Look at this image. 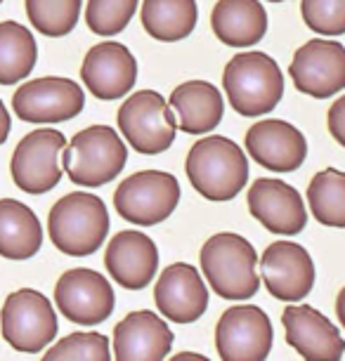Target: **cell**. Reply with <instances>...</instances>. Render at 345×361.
Returning <instances> with one entry per match:
<instances>
[{
    "instance_id": "cell-1",
    "label": "cell",
    "mask_w": 345,
    "mask_h": 361,
    "mask_svg": "<svg viewBox=\"0 0 345 361\" xmlns=\"http://www.w3.org/2000/svg\"><path fill=\"white\" fill-rule=\"evenodd\" d=\"M201 269L208 286L215 295L225 300H243L253 298L260 288L258 276V253L248 238L234 231H220L213 234L201 248Z\"/></svg>"
},
{
    "instance_id": "cell-2",
    "label": "cell",
    "mask_w": 345,
    "mask_h": 361,
    "mask_svg": "<svg viewBox=\"0 0 345 361\" xmlns=\"http://www.w3.org/2000/svg\"><path fill=\"white\" fill-rule=\"evenodd\" d=\"M192 187L208 201H232L248 182V159L236 142L208 135L189 149L185 163Z\"/></svg>"
},
{
    "instance_id": "cell-3",
    "label": "cell",
    "mask_w": 345,
    "mask_h": 361,
    "mask_svg": "<svg viewBox=\"0 0 345 361\" xmlns=\"http://www.w3.org/2000/svg\"><path fill=\"white\" fill-rule=\"evenodd\" d=\"M47 234L52 246L64 255H92L102 248L109 234V213L104 201L90 192L62 196L47 215Z\"/></svg>"
},
{
    "instance_id": "cell-4",
    "label": "cell",
    "mask_w": 345,
    "mask_h": 361,
    "mask_svg": "<svg viewBox=\"0 0 345 361\" xmlns=\"http://www.w3.org/2000/svg\"><path fill=\"white\" fill-rule=\"evenodd\" d=\"M222 87L239 116H265L279 104L284 78L279 64L265 52H241L222 71Z\"/></svg>"
},
{
    "instance_id": "cell-5",
    "label": "cell",
    "mask_w": 345,
    "mask_h": 361,
    "mask_svg": "<svg viewBox=\"0 0 345 361\" xmlns=\"http://www.w3.org/2000/svg\"><path fill=\"white\" fill-rule=\"evenodd\" d=\"M59 163L73 185L95 189L121 175L128 163V149L114 128L90 126L73 135Z\"/></svg>"
},
{
    "instance_id": "cell-6",
    "label": "cell",
    "mask_w": 345,
    "mask_h": 361,
    "mask_svg": "<svg viewBox=\"0 0 345 361\" xmlns=\"http://www.w3.org/2000/svg\"><path fill=\"white\" fill-rule=\"evenodd\" d=\"M180 203L178 177L164 170H142L126 177L114 192V208L126 222L154 227L168 220Z\"/></svg>"
},
{
    "instance_id": "cell-7",
    "label": "cell",
    "mask_w": 345,
    "mask_h": 361,
    "mask_svg": "<svg viewBox=\"0 0 345 361\" xmlns=\"http://www.w3.org/2000/svg\"><path fill=\"white\" fill-rule=\"evenodd\" d=\"M57 314L40 290L19 288L5 298L0 310V331L12 350L36 354L57 338Z\"/></svg>"
},
{
    "instance_id": "cell-8",
    "label": "cell",
    "mask_w": 345,
    "mask_h": 361,
    "mask_svg": "<svg viewBox=\"0 0 345 361\" xmlns=\"http://www.w3.org/2000/svg\"><path fill=\"white\" fill-rule=\"evenodd\" d=\"M116 118L121 135L131 142L135 152L145 156L168 152L178 133L168 102L157 90H140L131 94L121 104Z\"/></svg>"
},
{
    "instance_id": "cell-9",
    "label": "cell",
    "mask_w": 345,
    "mask_h": 361,
    "mask_svg": "<svg viewBox=\"0 0 345 361\" xmlns=\"http://www.w3.org/2000/svg\"><path fill=\"white\" fill-rule=\"evenodd\" d=\"M274 329L255 305H234L215 324V347L220 361H265L272 352Z\"/></svg>"
},
{
    "instance_id": "cell-10",
    "label": "cell",
    "mask_w": 345,
    "mask_h": 361,
    "mask_svg": "<svg viewBox=\"0 0 345 361\" xmlns=\"http://www.w3.org/2000/svg\"><path fill=\"white\" fill-rule=\"evenodd\" d=\"M66 140L59 130L40 128L29 133L12 154L10 173L15 185L26 194H47L62 180V152Z\"/></svg>"
},
{
    "instance_id": "cell-11",
    "label": "cell",
    "mask_w": 345,
    "mask_h": 361,
    "mask_svg": "<svg viewBox=\"0 0 345 361\" xmlns=\"http://www.w3.org/2000/svg\"><path fill=\"white\" fill-rule=\"evenodd\" d=\"M85 94L76 80L45 76L26 80L12 94V109L26 123H62L83 111Z\"/></svg>"
},
{
    "instance_id": "cell-12",
    "label": "cell",
    "mask_w": 345,
    "mask_h": 361,
    "mask_svg": "<svg viewBox=\"0 0 345 361\" xmlns=\"http://www.w3.org/2000/svg\"><path fill=\"white\" fill-rule=\"evenodd\" d=\"M55 305L78 326H97L107 322L116 305L111 283L99 271L76 267L59 276L55 286Z\"/></svg>"
},
{
    "instance_id": "cell-13",
    "label": "cell",
    "mask_w": 345,
    "mask_h": 361,
    "mask_svg": "<svg viewBox=\"0 0 345 361\" xmlns=\"http://www.w3.org/2000/svg\"><path fill=\"white\" fill-rule=\"evenodd\" d=\"M296 90L315 99H329L345 90V47L336 40H308L289 66Z\"/></svg>"
},
{
    "instance_id": "cell-14",
    "label": "cell",
    "mask_w": 345,
    "mask_h": 361,
    "mask_svg": "<svg viewBox=\"0 0 345 361\" xmlns=\"http://www.w3.org/2000/svg\"><path fill=\"white\" fill-rule=\"evenodd\" d=\"M260 276L274 300L296 305L313 290L315 262L301 243L274 241L260 257Z\"/></svg>"
},
{
    "instance_id": "cell-15",
    "label": "cell",
    "mask_w": 345,
    "mask_h": 361,
    "mask_svg": "<svg viewBox=\"0 0 345 361\" xmlns=\"http://www.w3.org/2000/svg\"><path fill=\"white\" fill-rule=\"evenodd\" d=\"M80 78L92 97L111 102L133 90L138 80V62L126 45L104 40L87 50L80 64Z\"/></svg>"
},
{
    "instance_id": "cell-16",
    "label": "cell",
    "mask_w": 345,
    "mask_h": 361,
    "mask_svg": "<svg viewBox=\"0 0 345 361\" xmlns=\"http://www.w3.org/2000/svg\"><path fill=\"white\" fill-rule=\"evenodd\" d=\"M248 213L272 234L293 236L308 224L303 196L289 182L277 177H260L248 189Z\"/></svg>"
},
{
    "instance_id": "cell-17",
    "label": "cell",
    "mask_w": 345,
    "mask_h": 361,
    "mask_svg": "<svg viewBox=\"0 0 345 361\" xmlns=\"http://www.w3.org/2000/svg\"><path fill=\"white\" fill-rule=\"evenodd\" d=\"M246 152L272 173H293L305 163L308 140L298 128L282 118H265L248 128Z\"/></svg>"
},
{
    "instance_id": "cell-18",
    "label": "cell",
    "mask_w": 345,
    "mask_h": 361,
    "mask_svg": "<svg viewBox=\"0 0 345 361\" xmlns=\"http://www.w3.org/2000/svg\"><path fill=\"white\" fill-rule=\"evenodd\" d=\"M286 343L305 361H341L345 340L341 331L310 305H289L282 312Z\"/></svg>"
},
{
    "instance_id": "cell-19",
    "label": "cell",
    "mask_w": 345,
    "mask_h": 361,
    "mask_svg": "<svg viewBox=\"0 0 345 361\" xmlns=\"http://www.w3.org/2000/svg\"><path fill=\"white\" fill-rule=\"evenodd\" d=\"M154 302L173 324H194L208 310V288L199 269L189 262H173L159 274Z\"/></svg>"
},
{
    "instance_id": "cell-20",
    "label": "cell",
    "mask_w": 345,
    "mask_h": 361,
    "mask_svg": "<svg viewBox=\"0 0 345 361\" xmlns=\"http://www.w3.org/2000/svg\"><path fill=\"white\" fill-rule=\"evenodd\" d=\"M104 267L119 286L128 290H142L157 276L159 248L152 236L138 229H123L107 246Z\"/></svg>"
},
{
    "instance_id": "cell-21",
    "label": "cell",
    "mask_w": 345,
    "mask_h": 361,
    "mask_svg": "<svg viewBox=\"0 0 345 361\" xmlns=\"http://www.w3.org/2000/svg\"><path fill=\"white\" fill-rule=\"evenodd\" d=\"M111 345L116 361H164L173 350V331L157 312L138 310L116 324Z\"/></svg>"
},
{
    "instance_id": "cell-22",
    "label": "cell",
    "mask_w": 345,
    "mask_h": 361,
    "mask_svg": "<svg viewBox=\"0 0 345 361\" xmlns=\"http://www.w3.org/2000/svg\"><path fill=\"white\" fill-rule=\"evenodd\" d=\"M166 102L175 118V128L187 135H206L215 130L225 114L220 90L208 80L180 83Z\"/></svg>"
},
{
    "instance_id": "cell-23",
    "label": "cell",
    "mask_w": 345,
    "mask_h": 361,
    "mask_svg": "<svg viewBox=\"0 0 345 361\" xmlns=\"http://www.w3.org/2000/svg\"><path fill=\"white\" fill-rule=\"evenodd\" d=\"M211 29L225 45L248 47L265 36L267 12L260 0H218L211 12Z\"/></svg>"
},
{
    "instance_id": "cell-24",
    "label": "cell",
    "mask_w": 345,
    "mask_h": 361,
    "mask_svg": "<svg viewBox=\"0 0 345 361\" xmlns=\"http://www.w3.org/2000/svg\"><path fill=\"white\" fill-rule=\"evenodd\" d=\"M43 246V227L26 203L0 199V255L8 260H29Z\"/></svg>"
},
{
    "instance_id": "cell-25",
    "label": "cell",
    "mask_w": 345,
    "mask_h": 361,
    "mask_svg": "<svg viewBox=\"0 0 345 361\" xmlns=\"http://www.w3.org/2000/svg\"><path fill=\"white\" fill-rule=\"evenodd\" d=\"M145 31L161 43H178L199 22L196 0H145L140 10Z\"/></svg>"
},
{
    "instance_id": "cell-26",
    "label": "cell",
    "mask_w": 345,
    "mask_h": 361,
    "mask_svg": "<svg viewBox=\"0 0 345 361\" xmlns=\"http://www.w3.org/2000/svg\"><path fill=\"white\" fill-rule=\"evenodd\" d=\"M38 45L33 33L17 22H0V85H15L33 71Z\"/></svg>"
},
{
    "instance_id": "cell-27",
    "label": "cell",
    "mask_w": 345,
    "mask_h": 361,
    "mask_svg": "<svg viewBox=\"0 0 345 361\" xmlns=\"http://www.w3.org/2000/svg\"><path fill=\"white\" fill-rule=\"evenodd\" d=\"M310 213L324 227L345 229V173L327 168L310 180Z\"/></svg>"
},
{
    "instance_id": "cell-28",
    "label": "cell",
    "mask_w": 345,
    "mask_h": 361,
    "mask_svg": "<svg viewBox=\"0 0 345 361\" xmlns=\"http://www.w3.org/2000/svg\"><path fill=\"white\" fill-rule=\"evenodd\" d=\"M80 15V0H26V17L33 29L47 38H62L73 31Z\"/></svg>"
},
{
    "instance_id": "cell-29",
    "label": "cell",
    "mask_w": 345,
    "mask_h": 361,
    "mask_svg": "<svg viewBox=\"0 0 345 361\" xmlns=\"http://www.w3.org/2000/svg\"><path fill=\"white\" fill-rule=\"evenodd\" d=\"M40 361H111L109 340L97 331L71 333L52 345Z\"/></svg>"
},
{
    "instance_id": "cell-30",
    "label": "cell",
    "mask_w": 345,
    "mask_h": 361,
    "mask_svg": "<svg viewBox=\"0 0 345 361\" xmlns=\"http://www.w3.org/2000/svg\"><path fill=\"white\" fill-rule=\"evenodd\" d=\"M140 0H87L85 24L97 36H116L128 26Z\"/></svg>"
},
{
    "instance_id": "cell-31",
    "label": "cell",
    "mask_w": 345,
    "mask_h": 361,
    "mask_svg": "<svg viewBox=\"0 0 345 361\" xmlns=\"http://www.w3.org/2000/svg\"><path fill=\"white\" fill-rule=\"evenodd\" d=\"M301 12L315 33L322 36L345 33V0H303Z\"/></svg>"
},
{
    "instance_id": "cell-32",
    "label": "cell",
    "mask_w": 345,
    "mask_h": 361,
    "mask_svg": "<svg viewBox=\"0 0 345 361\" xmlns=\"http://www.w3.org/2000/svg\"><path fill=\"white\" fill-rule=\"evenodd\" d=\"M327 128H329L331 137H334L341 147H345V94L331 104L329 114H327Z\"/></svg>"
},
{
    "instance_id": "cell-33",
    "label": "cell",
    "mask_w": 345,
    "mask_h": 361,
    "mask_svg": "<svg viewBox=\"0 0 345 361\" xmlns=\"http://www.w3.org/2000/svg\"><path fill=\"white\" fill-rule=\"evenodd\" d=\"M10 128H12L10 114H8V109H5L3 99H0V145H5V140H8V135H10Z\"/></svg>"
},
{
    "instance_id": "cell-34",
    "label": "cell",
    "mask_w": 345,
    "mask_h": 361,
    "mask_svg": "<svg viewBox=\"0 0 345 361\" xmlns=\"http://www.w3.org/2000/svg\"><path fill=\"white\" fill-rule=\"evenodd\" d=\"M336 314H338V322H341V326L345 329V286L336 298Z\"/></svg>"
},
{
    "instance_id": "cell-35",
    "label": "cell",
    "mask_w": 345,
    "mask_h": 361,
    "mask_svg": "<svg viewBox=\"0 0 345 361\" xmlns=\"http://www.w3.org/2000/svg\"><path fill=\"white\" fill-rule=\"evenodd\" d=\"M171 361H211L204 354H196V352H178Z\"/></svg>"
},
{
    "instance_id": "cell-36",
    "label": "cell",
    "mask_w": 345,
    "mask_h": 361,
    "mask_svg": "<svg viewBox=\"0 0 345 361\" xmlns=\"http://www.w3.org/2000/svg\"><path fill=\"white\" fill-rule=\"evenodd\" d=\"M270 3H284V0H270Z\"/></svg>"
},
{
    "instance_id": "cell-37",
    "label": "cell",
    "mask_w": 345,
    "mask_h": 361,
    "mask_svg": "<svg viewBox=\"0 0 345 361\" xmlns=\"http://www.w3.org/2000/svg\"><path fill=\"white\" fill-rule=\"evenodd\" d=\"M0 3H3V0H0Z\"/></svg>"
}]
</instances>
